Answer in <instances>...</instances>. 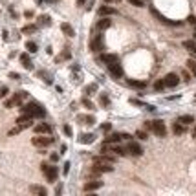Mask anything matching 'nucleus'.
Masks as SVG:
<instances>
[{"instance_id":"f257e3e1","label":"nucleus","mask_w":196,"mask_h":196,"mask_svg":"<svg viewBox=\"0 0 196 196\" xmlns=\"http://www.w3.org/2000/svg\"><path fill=\"white\" fill-rule=\"evenodd\" d=\"M116 161V158L114 156H106V154H103V156H95L94 158V167H92V172L94 174H101V172H112L114 171V167L112 163Z\"/></svg>"},{"instance_id":"f03ea898","label":"nucleus","mask_w":196,"mask_h":196,"mask_svg":"<svg viewBox=\"0 0 196 196\" xmlns=\"http://www.w3.org/2000/svg\"><path fill=\"white\" fill-rule=\"evenodd\" d=\"M22 112H26V114H30L33 117H44L46 116V110L42 108V105L41 103H37V101H31V103H28L26 106H22Z\"/></svg>"},{"instance_id":"7ed1b4c3","label":"nucleus","mask_w":196,"mask_h":196,"mask_svg":"<svg viewBox=\"0 0 196 196\" xmlns=\"http://www.w3.org/2000/svg\"><path fill=\"white\" fill-rule=\"evenodd\" d=\"M41 167H42V172H44V176H46V180H48V182H55V180H57V176H59L57 167L48 165V163H42Z\"/></svg>"},{"instance_id":"20e7f679","label":"nucleus","mask_w":196,"mask_h":196,"mask_svg":"<svg viewBox=\"0 0 196 196\" xmlns=\"http://www.w3.org/2000/svg\"><path fill=\"white\" fill-rule=\"evenodd\" d=\"M150 15H154L161 24H167V26H182V22H174V20H171V19H167V17H163L158 9H154V8H150Z\"/></svg>"},{"instance_id":"39448f33","label":"nucleus","mask_w":196,"mask_h":196,"mask_svg":"<svg viewBox=\"0 0 196 196\" xmlns=\"http://www.w3.org/2000/svg\"><path fill=\"white\" fill-rule=\"evenodd\" d=\"M150 130L158 136V138H165V134H167V127H165L163 121H152V127H150Z\"/></svg>"},{"instance_id":"423d86ee","label":"nucleus","mask_w":196,"mask_h":196,"mask_svg":"<svg viewBox=\"0 0 196 196\" xmlns=\"http://www.w3.org/2000/svg\"><path fill=\"white\" fill-rule=\"evenodd\" d=\"M31 123H33V116L26 114V112H22V116L17 119V125H19L20 128H28V127H31Z\"/></svg>"},{"instance_id":"0eeeda50","label":"nucleus","mask_w":196,"mask_h":196,"mask_svg":"<svg viewBox=\"0 0 196 196\" xmlns=\"http://www.w3.org/2000/svg\"><path fill=\"white\" fill-rule=\"evenodd\" d=\"M163 81H165V86H169V88H174L180 84V77L176 75V74H167L163 77Z\"/></svg>"},{"instance_id":"6e6552de","label":"nucleus","mask_w":196,"mask_h":196,"mask_svg":"<svg viewBox=\"0 0 196 196\" xmlns=\"http://www.w3.org/2000/svg\"><path fill=\"white\" fill-rule=\"evenodd\" d=\"M31 143L35 145V147H48V145H52L53 143V138H42V136H39V138H33Z\"/></svg>"},{"instance_id":"1a4fd4ad","label":"nucleus","mask_w":196,"mask_h":196,"mask_svg":"<svg viewBox=\"0 0 196 196\" xmlns=\"http://www.w3.org/2000/svg\"><path fill=\"white\" fill-rule=\"evenodd\" d=\"M90 50H92V52H101V50H103V37H101V35L94 37V39L90 41Z\"/></svg>"},{"instance_id":"9d476101","label":"nucleus","mask_w":196,"mask_h":196,"mask_svg":"<svg viewBox=\"0 0 196 196\" xmlns=\"http://www.w3.org/2000/svg\"><path fill=\"white\" fill-rule=\"evenodd\" d=\"M127 150H128V154H132V156H141V154H143V149H141V147H139L136 141H130V143H128Z\"/></svg>"},{"instance_id":"9b49d317","label":"nucleus","mask_w":196,"mask_h":196,"mask_svg":"<svg viewBox=\"0 0 196 196\" xmlns=\"http://www.w3.org/2000/svg\"><path fill=\"white\" fill-rule=\"evenodd\" d=\"M108 70H110V74L114 77H117V79H121L123 77V68H121L119 63H114V64H108Z\"/></svg>"},{"instance_id":"f8f14e48","label":"nucleus","mask_w":196,"mask_h":196,"mask_svg":"<svg viewBox=\"0 0 196 196\" xmlns=\"http://www.w3.org/2000/svg\"><path fill=\"white\" fill-rule=\"evenodd\" d=\"M101 61L108 66V64H114V63H119V57L116 53H105V55H101Z\"/></svg>"},{"instance_id":"ddd939ff","label":"nucleus","mask_w":196,"mask_h":196,"mask_svg":"<svg viewBox=\"0 0 196 196\" xmlns=\"http://www.w3.org/2000/svg\"><path fill=\"white\" fill-rule=\"evenodd\" d=\"M121 139H130V136L128 134H112V136H108L105 139V143H117Z\"/></svg>"},{"instance_id":"4468645a","label":"nucleus","mask_w":196,"mask_h":196,"mask_svg":"<svg viewBox=\"0 0 196 196\" xmlns=\"http://www.w3.org/2000/svg\"><path fill=\"white\" fill-rule=\"evenodd\" d=\"M77 141H79V143H83V145H90V143H94V141H95V136H94V134H81Z\"/></svg>"},{"instance_id":"2eb2a0df","label":"nucleus","mask_w":196,"mask_h":196,"mask_svg":"<svg viewBox=\"0 0 196 196\" xmlns=\"http://www.w3.org/2000/svg\"><path fill=\"white\" fill-rule=\"evenodd\" d=\"M35 132L37 134H50L52 132V127L48 123H39V125H35Z\"/></svg>"},{"instance_id":"dca6fc26","label":"nucleus","mask_w":196,"mask_h":196,"mask_svg":"<svg viewBox=\"0 0 196 196\" xmlns=\"http://www.w3.org/2000/svg\"><path fill=\"white\" fill-rule=\"evenodd\" d=\"M101 185H103V183H101L99 180H94V182H88L86 185H84V191H86V193H90V191H97V189H101Z\"/></svg>"},{"instance_id":"f3484780","label":"nucleus","mask_w":196,"mask_h":196,"mask_svg":"<svg viewBox=\"0 0 196 196\" xmlns=\"http://www.w3.org/2000/svg\"><path fill=\"white\" fill-rule=\"evenodd\" d=\"M99 15L101 17H108V15H117V11L114 8H110V6H103V8H99Z\"/></svg>"},{"instance_id":"a211bd4d","label":"nucleus","mask_w":196,"mask_h":196,"mask_svg":"<svg viewBox=\"0 0 196 196\" xmlns=\"http://www.w3.org/2000/svg\"><path fill=\"white\" fill-rule=\"evenodd\" d=\"M61 30H63V33H66L68 37H74V35H75L74 28H72L70 24H66V22H63V24H61Z\"/></svg>"},{"instance_id":"6ab92c4d","label":"nucleus","mask_w":196,"mask_h":196,"mask_svg":"<svg viewBox=\"0 0 196 196\" xmlns=\"http://www.w3.org/2000/svg\"><path fill=\"white\" fill-rule=\"evenodd\" d=\"M20 61H22V64H24L26 70H31V68H33V64H31V61H30V57H28V53H22L20 55Z\"/></svg>"},{"instance_id":"aec40b11","label":"nucleus","mask_w":196,"mask_h":196,"mask_svg":"<svg viewBox=\"0 0 196 196\" xmlns=\"http://www.w3.org/2000/svg\"><path fill=\"white\" fill-rule=\"evenodd\" d=\"M183 48H185V50H189L191 53L196 55V42H194V41H183Z\"/></svg>"},{"instance_id":"412c9836","label":"nucleus","mask_w":196,"mask_h":196,"mask_svg":"<svg viewBox=\"0 0 196 196\" xmlns=\"http://www.w3.org/2000/svg\"><path fill=\"white\" fill-rule=\"evenodd\" d=\"M30 191H31L33 194H41V196H46V189L41 185H31L30 187Z\"/></svg>"},{"instance_id":"4be33fe9","label":"nucleus","mask_w":196,"mask_h":196,"mask_svg":"<svg viewBox=\"0 0 196 196\" xmlns=\"http://www.w3.org/2000/svg\"><path fill=\"white\" fill-rule=\"evenodd\" d=\"M172 130H174L176 136H180V134H183V132H185V127H183V125H182L180 121H176V123H174V127H172Z\"/></svg>"},{"instance_id":"5701e85b","label":"nucleus","mask_w":196,"mask_h":196,"mask_svg":"<svg viewBox=\"0 0 196 196\" xmlns=\"http://www.w3.org/2000/svg\"><path fill=\"white\" fill-rule=\"evenodd\" d=\"M178 121H180L182 125H191V123H194V117H193V116H180Z\"/></svg>"},{"instance_id":"b1692460","label":"nucleus","mask_w":196,"mask_h":196,"mask_svg":"<svg viewBox=\"0 0 196 196\" xmlns=\"http://www.w3.org/2000/svg\"><path fill=\"white\" fill-rule=\"evenodd\" d=\"M110 26H112V22H110L108 19H103V20L97 22V28H99V30H108Z\"/></svg>"},{"instance_id":"393cba45","label":"nucleus","mask_w":196,"mask_h":196,"mask_svg":"<svg viewBox=\"0 0 196 196\" xmlns=\"http://www.w3.org/2000/svg\"><path fill=\"white\" fill-rule=\"evenodd\" d=\"M79 121H84V125H94L95 117L94 116H79Z\"/></svg>"},{"instance_id":"a878e982","label":"nucleus","mask_w":196,"mask_h":196,"mask_svg":"<svg viewBox=\"0 0 196 196\" xmlns=\"http://www.w3.org/2000/svg\"><path fill=\"white\" fill-rule=\"evenodd\" d=\"M187 68L191 70L193 75H196V61H194V59H189V61H187Z\"/></svg>"},{"instance_id":"bb28decb","label":"nucleus","mask_w":196,"mask_h":196,"mask_svg":"<svg viewBox=\"0 0 196 196\" xmlns=\"http://www.w3.org/2000/svg\"><path fill=\"white\" fill-rule=\"evenodd\" d=\"M94 92H97V84H95V83H94V84H88V86L84 88V94H86V95H92Z\"/></svg>"},{"instance_id":"cd10ccee","label":"nucleus","mask_w":196,"mask_h":196,"mask_svg":"<svg viewBox=\"0 0 196 196\" xmlns=\"http://www.w3.org/2000/svg\"><path fill=\"white\" fill-rule=\"evenodd\" d=\"M128 84L132 88H147V83H141V81H128Z\"/></svg>"},{"instance_id":"c85d7f7f","label":"nucleus","mask_w":196,"mask_h":196,"mask_svg":"<svg viewBox=\"0 0 196 196\" xmlns=\"http://www.w3.org/2000/svg\"><path fill=\"white\" fill-rule=\"evenodd\" d=\"M26 48H28L30 53H35V52H37V44L33 42V41H28V42H26Z\"/></svg>"},{"instance_id":"c756f323","label":"nucleus","mask_w":196,"mask_h":196,"mask_svg":"<svg viewBox=\"0 0 196 196\" xmlns=\"http://www.w3.org/2000/svg\"><path fill=\"white\" fill-rule=\"evenodd\" d=\"M39 20H41V26H50V24H52V19H50L48 15H42Z\"/></svg>"},{"instance_id":"7c9ffc66","label":"nucleus","mask_w":196,"mask_h":196,"mask_svg":"<svg viewBox=\"0 0 196 196\" xmlns=\"http://www.w3.org/2000/svg\"><path fill=\"white\" fill-rule=\"evenodd\" d=\"M35 31H37V26H33V24L24 26V28H22V33H35Z\"/></svg>"},{"instance_id":"2f4dec72","label":"nucleus","mask_w":196,"mask_h":196,"mask_svg":"<svg viewBox=\"0 0 196 196\" xmlns=\"http://www.w3.org/2000/svg\"><path fill=\"white\" fill-rule=\"evenodd\" d=\"M154 88H156L158 92H160V90H163V88H165V81H163V79H160V81H156V83H154Z\"/></svg>"},{"instance_id":"473e14b6","label":"nucleus","mask_w":196,"mask_h":196,"mask_svg":"<svg viewBox=\"0 0 196 196\" xmlns=\"http://www.w3.org/2000/svg\"><path fill=\"white\" fill-rule=\"evenodd\" d=\"M101 105H105V106H106V105H110V97H108V95H105V94L101 95Z\"/></svg>"},{"instance_id":"72a5a7b5","label":"nucleus","mask_w":196,"mask_h":196,"mask_svg":"<svg viewBox=\"0 0 196 196\" xmlns=\"http://www.w3.org/2000/svg\"><path fill=\"white\" fill-rule=\"evenodd\" d=\"M136 138H139V139H147V132H145V130H138V132H136Z\"/></svg>"},{"instance_id":"f704fd0d","label":"nucleus","mask_w":196,"mask_h":196,"mask_svg":"<svg viewBox=\"0 0 196 196\" xmlns=\"http://www.w3.org/2000/svg\"><path fill=\"white\" fill-rule=\"evenodd\" d=\"M83 105H84V106H86V108H94V103H92V101H90V99H83Z\"/></svg>"},{"instance_id":"c9c22d12","label":"nucleus","mask_w":196,"mask_h":196,"mask_svg":"<svg viewBox=\"0 0 196 196\" xmlns=\"http://www.w3.org/2000/svg\"><path fill=\"white\" fill-rule=\"evenodd\" d=\"M132 6H136V8H143V0H128Z\"/></svg>"},{"instance_id":"e433bc0d","label":"nucleus","mask_w":196,"mask_h":196,"mask_svg":"<svg viewBox=\"0 0 196 196\" xmlns=\"http://www.w3.org/2000/svg\"><path fill=\"white\" fill-rule=\"evenodd\" d=\"M63 130H64L66 136H72V127H70V125H64V127H63Z\"/></svg>"},{"instance_id":"4c0bfd02","label":"nucleus","mask_w":196,"mask_h":196,"mask_svg":"<svg viewBox=\"0 0 196 196\" xmlns=\"http://www.w3.org/2000/svg\"><path fill=\"white\" fill-rule=\"evenodd\" d=\"M20 130H22V128H20V127H19V125H17L15 128H11V130H9V136H15V134H19V132H20Z\"/></svg>"},{"instance_id":"58836bf2","label":"nucleus","mask_w":196,"mask_h":196,"mask_svg":"<svg viewBox=\"0 0 196 196\" xmlns=\"http://www.w3.org/2000/svg\"><path fill=\"white\" fill-rule=\"evenodd\" d=\"M101 128H103L105 132H108L110 128H112V125H110V123H103V125H101Z\"/></svg>"},{"instance_id":"ea45409f","label":"nucleus","mask_w":196,"mask_h":196,"mask_svg":"<svg viewBox=\"0 0 196 196\" xmlns=\"http://www.w3.org/2000/svg\"><path fill=\"white\" fill-rule=\"evenodd\" d=\"M4 95H8V88H0V97H4Z\"/></svg>"},{"instance_id":"a19ab883","label":"nucleus","mask_w":196,"mask_h":196,"mask_svg":"<svg viewBox=\"0 0 196 196\" xmlns=\"http://www.w3.org/2000/svg\"><path fill=\"white\" fill-rule=\"evenodd\" d=\"M9 77H11V79H15V81H19V79H20V75H19V74H15V72H11Z\"/></svg>"},{"instance_id":"79ce46f5","label":"nucleus","mask_w":196,"mask_h":196,"mask_svg":"<svg viewBox=\"0 0 196 196\" xmlns=\"http://www.w3.org/2000/svg\"><path fill=\"white\" fill-rule=\"evenodd\" d=\"M187 20L191 22V24H193V26H196V17H193V15H191V17H189V19H187Z\"/></svg>"},{"instance_id":"37998d69","label":"nucleus","mask_w":196,"mask_h":196,"mask_svg":"<svg viewBox=\"0 0 196 196\" xmlns=\"http://www.w3.org/2000/svg\"><path fill=\"white\" fill-rule=\"evenodd\" d=\"M150 127H152V121H147L145 123V130H150Z\"/></svg>"},{"instance_id":"c03bdc74","label":"nucleus","mask_w":196,"mask_h":196,"mask_svg":"<svg viewBox=\"0 0 196 196\" xmlns=\"http://www.w3.org/2000/svg\"><path fill=\"white\" fill-rule=\"evenodd\" d=\"M106 4H117V2H121V0H105Z\"/></svg>"},{"instance_id":"a18cd8bd","label":"nucleus","mask_w":196,"mask_h":196,"mask_svg":"<svg viewBox=\"0 0 196 196\" xmlns=\"http://www.w3.org/2000/svg\"><path fill=\"white\" fill-rule=\"evenodd\" d=\"M59 160V154H52V161H57Z\"/></svg>"},{"instance_id":"49530a36","label":"nucleus","mask_w":196,"mask_h":196,"mask_svg":"<svg viewBox=\"0 0 196 196\" xmlns=\"http://www.w3.org/2000/svg\"><path fill=\"white\" fill-rule=\"evenodd\" d=\"M183 79H185V81H191V77H189V74H187V72H183Z\"/></svg>"},{"instance_id":"de8ad7c7","label":"nucleus","mask_w":196,"mask_h":196,"mask_svg":"<svg viewBox=\"0 0 196 196\" xmlns=\"http://www.w3.org/2000/svg\"><path fill=\"white\" fill-rule=\"evenodd\" d=\"M68 171H70V163H64V172L68 174Z\"/></svg>"},{"instance_id":"09e8293b","label":"nucleus","mask_w":196,"mask_h":196,"mask_svg":"<svg viewBox=\"0 0 196 196\" xmlns=\"http://www.w3.org/2000/svg\"><path fill=\"white\" fill-rule=\"evenodd\" d=\"M84 2H86V0H77V6H83Z\"/></svg>"},{"instance_id":"8fccbe9b","label":"nucleus","mask_w":196,"mask_h":196,"mask_svg":"<svg viewBox=\"0 0 196 196\" xmlns=\"http://www.w3.org/2000/svg\"><path fill=\"white\" fill-rule=\"evenodd\" d=\"M48 2H57V0H48Z\"/></svg>"},{"instance_id":"3c124183","label":"nucleus","mask_w":196,"mask_h":196,"mask_svg":"<svg viewBox=\"0 0 196 196\" xmlns=\"http://www.w3.org/2000/svg\"><path fill=\"white\" fill-rule=\"evenodd\" d=\"M194 39H196V33H194Z\"/></svg>"}]
</instances>
